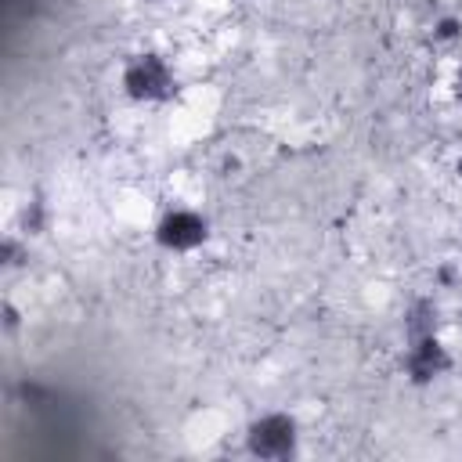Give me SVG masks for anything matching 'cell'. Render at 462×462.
Listing matches in <instances>:
<instances>
[{
	"label": "cell",
	"mask_w": 462,
	"mask_h": 462,
	"mask_svg": "<svg viewBox=\"0 0 462 462\" xmlns=\"http://www.w3.org/2000/svg\"><path fill=\"white\" fill-rule=\"evenodd\" d=\"M455 173H458V177H462V155H458V162H455Z\"/></svg>",
	"instance_id": "10"
},
{
	"label": "cell",
	"mask_w": 462,
	"mask_h": 462,
	"mask_svg": "<svg viewBox=\"0 0 462 462\" xmlns=\"http://www.w3.org/2000/svg\"><path fill=\"white\" fill-rule=\"evenodd\" d=\"M123 94L130 101H170L177 94V76L170 69V61L155 51H141L134 54L123 72H119Z\"/></svg>",
	"instance_id": "1"
},
{
	"label": "cell",
	"mask_w": 462,
	"mask_h": 462,
	"mask_svg": "<svg viewBox=\"0 0 462 462\" xmlns=\"http://www.w3.org/2000/svg\"><path fill=\"white\" fill-rule=\"evenodd\" d=\"M40 231H43V206L32 202V206H25V213H22V235H40Z\"/></svg>",
	"instance_id": "6"
},
{
	"label": "cell",
	"mask_w": 462,
	"mask_h": 462,
	"mask_svg": "<svg viewBox=\"0 0 462 462\" xmlns=\"http://www.w3.org/2000/svg\"><path fill=\"white\" fill-rule=\"evenodd\" d=\"M455 94L462 97V65H458V72H455Z\"/></svg>",
	"instance_id": "9"
},
{
	"label": "cell",
	"mask_w": 462,
	"mask_h": 462,
	"mask_svg": "<svg viewBox=\"0 0 462 462\" xmlns=\"http://www.w3.org/2000/svg\"><path fill=\"white\" fill-rule=\"evenodd\" d=\"M0 256H4V267H18V263H22V260H18V256H22V245H18V238H14V235H7V238H4Z\"/></svg>",
	"instance_id": "8"
},
{
	"label": "cell",
	"mask_w": 462,
	"mask_h": 462,
	"mask_svg": "<svg viewBox=\"0 0 462 462\" xmlns=\"http://www.w3.org/2000/svg\"><path fill=\"white\" fill-rule=\"evenodd\" d=\"M296 448H300V426L289 411H267L245 426V451L253 458L282 462L292 458Z\"/></svg>",
	"instance_id": "2"
},
{
	"label": "cell",
	"mask_w": 462,
	"mask_h": 462,
	"mask_svg": "<svg viewBox=\"0 0 462 462\" xmlns=\"http://www.w3.org/2000/svg\"><path fill=\"white\" fill-rule=\"evenodd\" d=\"M451 365H455V357H451V350L440 343L437 332H433V336H415V339H408L404 357H401L404 379H408L411 386H430V383H437L440 375L451 372Z\"/></svg>",
	"instance_id": "4"
},
{
	"label": "cell",
	"mask_w": 462,
	"mask_h": 462,
	"mask_svg": "<svg viewBox=\"0 0 462 462\" xmlns=\"http://www.w3.org/2000/svg\"><path fill=\"white\" fill-rule=\"evenodd\" d=\"M458 29H462V22H458V18H440V22H437V29H433V36H437V40H444V43H451V40H458Z\"/></svg>",
	"instance_id": "7"
},
{
	"label": "cell",
	"mask_w": 462,
	"mask_h": 462,
	"mask_svg": "<svg viewBox=\"0 0 462 462\" xmlns=\"http://www.w3.org/2000/svg\"><path fill=\"white\" fill-rule=\"evenodd\" d=\"M155 245L166 249V253H195L209 242V220L199 213V209H188V206H173L166 209L159 220H155V231H152Z\"/></svg>",
	"instance_id": "3"
},
{
	"label": "cell",
	"mask_w": 462,
	"mask_h": 462,
	"mask_svg": "<svg viewBox=\"0 0 462 462\" xmlns=\"http://www.w3.org/2000/svg\"><path fill=\"white\" fill-rule=\"evenodd\" d=\"M440 328V307L430 300V296H419L408 303L404 310V336L415 339V336H433Z\"/></svg>",
	"instance_id": "5"
}]
</instances>
